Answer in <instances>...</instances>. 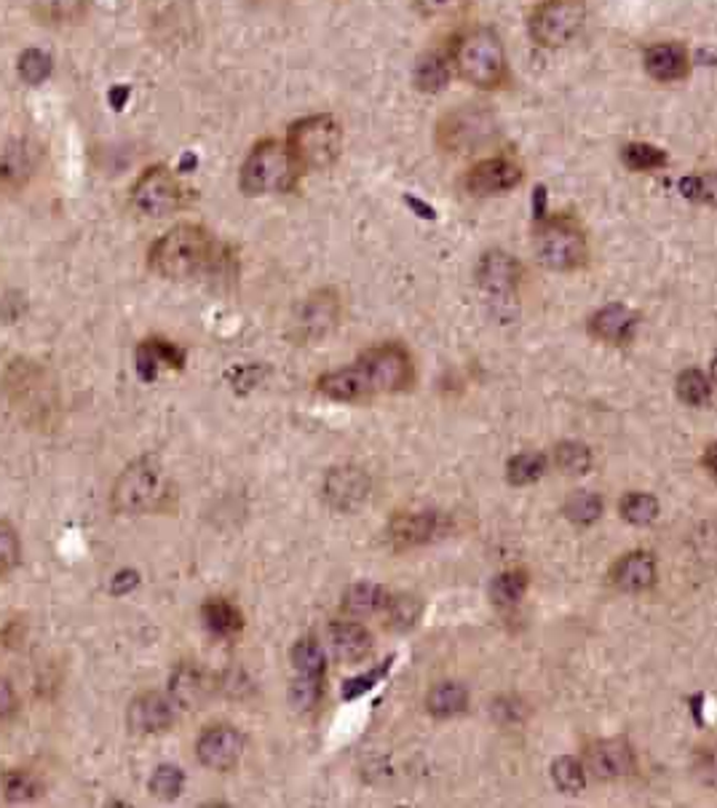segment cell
<instances>
[{"label":"cell","instance_id":"obj_30","mask_svg":"<svg viewBox=\"0 0 717 808\" xmlns=\"http://www.w3.org/2000/svg\"><path fill=\"white\" fill-rule=\"evenodd\" d=\"M207 694H209V680L199 667L186 665V667L177 669L175 678H172L175 705H180L186 709H196L203 699H207Z\"/></svg>","mask_w":717,"mask_h":808},{"label":"cell","instance_id":"obj_27","mask_svg":"<svg viewBox=\"0 0 717 808\" xmlns=\"http://www.w3.org/2000/svg\"><path fill=\"white\" fill-rule=\"evenodd\" d=\"M391 592L380 583L372 581H359L353 587H348V592L343 595V610L353 619H365V616H378L386 610V602Z\"/></svg>","mask_w":717,"mask_h":808},{"label":"cell","instance_id":"obj_5","mask_svg":"<svg viewBox=\"0 0 717 808\" xmlns=\"http://www.w3.org/2000/svg\"><path fill=\"white\" fill-rule=\"evenodd\" d=\"M287 148L300 172L330 169L343 150V129H340L338 118L330 113L306 116L289 127Z\"/></svg>","mask_w":717,"mask_h":808},{"label":"cell","instance_id":"obj_26","mask_svg":"<svg viewBox=\"0 0 717 808\" xmlns=\"http://www.w3.org/2000/svg\"><path fill=\"white\" fill-rule=\"evenodd\" d=\"M338 321V298L332 292H316L313 298L306 300L300 313V327L308 338H321L327 330H332Z\"/></svg>","mask_w":717,"mask_h":808},{"label":"cell","instance_id":"obj_3","mask_svg":"<svg viewBox=\"0 0 717 808\" xmlns=\"http://www.w3.org/2000/svg\"><path fill=\"white\" fill-rule=\"evenodd\" d=\"M175 488L167 469L156 456H142L131 461L116 479L110 501L118 515H153L163 511L172 501Z\"/></svg>","mask_w":717,"mask_h":808},{"label":"cell","instance_id":"obj_31","mask_svg":"<svg viewBox=\"0 0 717 808\" xmlns=\"http://www.w3.org/2000/svg\"><path fill=\"white\" fill-rule=\"evenodd\" d=\"M450 54H442V51H429V54L420 57L416 64V87L420 91H429V94H437L447 87L450 81Z\"/></svg>","mask_w":717,"mask_h":808},{"label":"cell","instance_id":"obj_14","mask_svg":"<svg viewBox=\"0 0 717 808\" xmlns=\"http://www.w3.org/2000/svg\"><path fill=\"white\" fill-rule=\"evenodd\" d=\"M519 281H522V266L515 255L490 249L477 262V285L492 298H515Z\"/></svg>","mask_w":717,"mask_h":808},{"label":"cell","instance_id":"obj_38","mask_svg":"<svg viewBox=\"0 0 717 808\" xmlns=\"http://www.w3.org/2000/svg\"><path fill=\"white\" fill-rule=\"evenodd\" d=\"M420 614H424V606H420L418 597L391 595V597H388V602H386L384 619L391 629H397V632H405V629L416 627Z\"/></svg>","mask_w":717,"mask_h":808},{"label":"cell","instance_id":"obj_33","mask_svg":"<svg viewBox=\"0 0 717 808\" xmlns=\"http://www.w3.org/2000/svg\"><path fill=\"white\" fill-rule=\"evenodd\" d=\"M546 469H549V458L544 452H519V456L509 458V463H506V479L515 488H525V485L538 482L546 475Z\"/></svg>","mask_w":717,"mask_h":808},{"label":"cell","instance_id":"obj_19","mask_svg":"<svg viewBox=\"0 0 717 808\" xmlns=\"http://www.w3.org/2000/svg\"><path fill=\"white\" fill-rule=\"evenodd\" d=\"M643 68L654 81L659 83H677L688 78L690 72V54L683 43L661 41L648 46L643 54Z\"/></svg>","mask_w":717,"mask_h":808},{"label":"cell","instance_id":"obj_54","mask_svg":"<svg viewBox=\"0 0 717 808\" xmlns=\"http://www.w3.org/2000/svg\"><path fill=\"white\" fill-rule=\"evenodd\" d=\"M713 372H715V380H717V357H715V365H713Z\"/></svg>","mask_w":717,"mask_h":808},{"label":"cell","instance_id":"obj_53","mask_svg":"<svg viewBox=\"0 0 717 808\" xmlns=\"http://www.w3.org/2000/svg\"><path fill=\"white\" fill-rule=\"evenodd\" d=\"M127 100H129V89L113 87V91H110V104H113L116 110H121L123 104H127Z\"/></svg>","mask_w":717,"mask_h":808},{"label":"cell","instance_id":"obj_47","mask_svg":"<svg viewBox=\"0 0 717 808\" xmlns=\"http://www.w3.org/2000/svg\"><path fill=\"white\" fill-rule=\"evenodd\" d=\"M321 694H325V682H308V680H292L289 686V705L298 712H311L319 707Z\"/></svg>","mask_w":717,"mask_h":808},{"label":"cell","instance_id":"obj_4","mask_svg":"<svg viewBox=\"0 0 717 808\" xmlns=\"http://www.w3.org/2000/svg\"><path fill=\"white\" fill-rule=\"evenodd\" d=\"M532 252L549 271H578L589 260V241L574 215H538Z\"/></svg>","mask_w":717,"mask_h":808},{"label":"cell","instance_id":"obj_39","mask_svg":"<svg viewBox=\"0 0 717 808\" xmlns=\"http://www.w3.org/2000/svg\"><path fill=\"white\" fill-rule=\"evenodd\" d=\"M677 190H680L688 201L717 209V169H713V172L683 177V180L677 182Z\"/></svg>","mask_w":717,"mask_h":808},{"label":"cell","instance_id":"obj_42","mask_svg":"<svg viewBox=\"0 0 717 808\" xmlns=\"http://www.w3.org/2000/svg\"><path fill=\"white\" fill-rule=\"evenodd\" d=\"M555 466L570 477L587 475L591 469V450L584 442H560L555 448Z\"/></svg>","mask_w":717,"mask_h":808},{"label":"cell","instance_id":"obj_52","mask_svg":"<svg viewBox=\"0 0 717 808\" xmlns=\"http://www.w3.org/2000/svg\"><path fill=\"white\" fill-rule=\"evenodd\" d=\"M704 469L717 479V442L707 445V450H704Z\"/></svg>","mask_w":717,"mask_h":808},{"label":"cell","instance_id":"obj_15","mask_svg":"<svg viewBox=\"0 0 717 808\" xmlns=\"http://www.w3.org/2000/svg\"><path fill=\"white\" fill-rule=\"evenodd\" d=\"M587 771L597 779H624L637 771V755L627 739H600L589 745Z\"/></svg>","mask_w":717,"mask_h":808},{"label":"cell","instance_id":"obj_2","mask_svg":"<svg viewBox=\"0 0 717 808\" xmlns=\"http://www.w3.org/2000/svg\"><path fill=\"white\" fill-rule=\"evenodd\" d=\"M452 70L471 87L492 91L509 78V57L504 41L492 28H471L460 32L450 49Z\"/></svg>","mask_w":717,"mask_h":808},{"label":"cell","instance_id":"obj_24","mask_svg":"<svg viewBox=\"0 0 717 808\" xmlns=\"http://www.w3.org/2000/svg\"><path fill=\"white\" fill-rule=\"evenodd\" d=\"M316 389L325 393V397L335 399V402H365V399L372 397L365 378H361L357 361L348 367H340V370L325 372V376L316 380Z\"/></svg>","mask_w":717,"mask_h":808},{"label":"cell","instance_id":"obj_22","mask_svg":"<svg viewBox=\"0 0 717 808\" xmlns=\"http://www.w3.org/2000/svg\"><path fill=\"white\" fill-rule=\"evenodd\" d=\"M327 637L335 659L343 665H361L372 654V635L359 621H332Z\"/></svg>","mask_w":717,"mask_h":808},{"label":"cell","instance_id":"obj_32","mask_svg":"<svg viewBox=\"0 0 717 808\" xmlns=\"http://www.w3.org/2000/svg\"><path fill=\"white\" fill-rule=\"evenodd\" d=\"M0 790H3V798L9 804H28V800L41 798L43 781L28 768H11L0 777Z\"/></svg>","mask_w":717,"mask_h":808},{"label":"cell","instance_id":"obj_45","mask_svg":"<svg viewBox=\"0 0 717 808\" xmlns=\"http://www.w3.org/2000/svg\"><path fill=\"white\" fill-rule=\"evenodd\" d=\"M182 785H186V774L177 766H158L150 777V792L156 795L158 800H172L182 792Z\"/></svg>","mask_w":717,"mask_h":808},{"label":"cell","instance_id":"obj_13","mask_svg":"<svg viewBox=\"0 0 717 808\" xmlns=\"http://www.w3.org/2000/svg\"><path fill=\"white\" fill-rule=\"evenodd\" d=\"M490 131V113L469 104V108L452 110L450 116L442 118V123H439V142L447 150H474L479 142L488 140Z\"/></svg>","mask_w":717,"mask_h":808},{"label":"cell","instance_id":"obj_34","mask_svg":"<svg viewBox=\"0 0 717 808\" xmlns=\"http://www.w3.org/2000/svg\"><path fill=\"white\" fill-rule=\"evenodd\" d=\"M618 511H621L624 522L635 525V528H646V525H654L659 520V498L650 496V492H627L618 503Z\"/></svg>","mask_w":717,"mask_h":808},{"label":"cell","instance_id":"obj_8","mask_svg":"<svg viewBox=\"0 0 717 808\" xmlns=\"http://www.w3.org/2000/svg\"><path fill=\"white\" fill-rule=\"evenodd\" d=\"M357 367L361 370L367 389L375 393H399L407 391L416 380V365L412 357L407 353L405 346L399 343H384L365 351L357 359Z\"/></svg>","mask_w":717,"mask_h":808},{"label":"cell","instance_id":"obj_29","mask_svg":"<svg viewBox=\"0 0 717 808\" xmlns=\"http://www.w3.org/2000/svg\"><path fill=\"white\" fill-rule=\"evenodd\" d=\"M426 709H429L431 718L447 720L456 718V715H464L469 709V691H466L460 682H437L431 688L429 696H426Z\"/></svg>","mask_w":717,"mask_h":808},{"label":"cell","instance_id":"obj_18","mask_svg":"<svg viewBox=\"0 0 717 808\" xmlns=\"http://www.w3.org/2000/svg\"><path fill=\"white\" fill-rule=\"evenodd\" d=\"M127 722L131 731L142 734V737L169 731L175 722V701L158 691L140 694L127 709Z\"/></svg>","mask_w":717,"mask_h":808},{"label":"cell","instance_id":"obj_6","mask_svg":"<svg viewBox=\"0 0 717 808\" xmlns=\"http://www.w3.org/2000/svg\"><path fill=\"white\" fill-rule=\"evenodd\" d=\"M300 174V167L289 153L287 142L262 140L249 150L245 167H241L239 186L247 196L289 193L298 186Z\"/></svg>","mask_w":717,"mask_h":808},{"label":"cell","instance_id":"obj_37","mask_svg":"<svg viewBox=\"0 0 717 808\" xmlns=\"http://www.w3.org/2000/svg\"><path fill=\"white\" fill-rule=\"evenodd\" d=\"M603 496H597L591 490H576L565 498V517L576 525H595L603 517Z\"/></svg>","mask_w":717,"mask_h":808},{"label":"cell","instance_id":"obj_28","mask_svg":"<svg viewBox=\"0 0 717 808\" xmlns=\"http://www.w3.org/2000/svg\"><path fill=\"white\" fill-rule=\"evenodd\" d=\"M201 616L209 632L215 637H222V640H233V637H239L241 629H245V614H241L233 602L220 600V597L203 602Z\"/></svg>","mask_w":717,"mask_h":808},{"label":"cell","instance_id":"obj_49","mask_svg":"<svg viewBox=\"0 0 717 808\" xmlns=\"http://www.w3.org/2000/svg\"><path fill=\"white\" fill-rule=\"evenodd\" d=\"M694 771H696V777H699L701 785L717 790V747H707V750H701L699 755H696Z\"/></svg>","mask_w":717,"mask_h":808},{"label":"cell","instance_id":"obj_41","mask_svg":"<svg viewBox=\"0 0 717 808\" xmlns=\"http://www.w3.org/2000/svg\"><path fill=\"white\" fill-rule=\"evenodd\" d=\"M677 397L688 407H707L713 399V386L701 370H686L677 378Z\"/></svg>","mask_w":717,"mask_h":808},{"label":"cell","instance_id":"obj_43","mask_svg":"<svg viewBox=\"0 0 717 808\" xmlns=\"http://www.w3.org/2000/svg\"><path fill=\"white\" fill-rule=\"evenodd\" d=\"M17 70L19 78H22L28 87H41L46 78L51 76V70H54V62H51V57L46 54V51L28 49L22 51V57H19Z\"/></svg>","mask_w":717,"mask_h":808},{"label":"cell","instance_id":"obj_1","mask_svg":"<svg viewBox=\"0 0 717 808\" xmlns=\"http://www.w3.org/2000/svg\"><path fill=\"white\" fill-rule=\"evenodd\" d=\"M215 258L212 233L207 228L193 226V222H182L150 247L148 262L163 279L186 281L207 271Z\"/></svg>","mask_w":717,"mask_h":808},{"label":"cell","instance_id":"obj_46","mask_svg":"<svg viewBox=\"0 0 717 808\" xmlns=\"http://www.w3.org/2000/svg\"><path fill=\"white\" fill-rule=\"evenodd\" d=\"M22 557V541H19L17 528L11 522L0 520V578L9 576L19 565Z\"/></svg>","mask_w":717,"mask_h":808},{"label":"cell","instance_id":"obj_16","mask_svg":"<svg viewBox=\"0 0 717 808\" xmlns=\"http://www.w3.org/2000/svg\"><path fill=\"white\" fill-rule=\"evenodd\" d=\"M38 150L28 140L0 142V193H19L32 180Z\"/></svg>","mask_w":717,"mask_h":808},{"label":"cell","instance_id":"obj_7","mask_svg":"<svg viewBox=\"0 0 717 808\" xmlns=\"http://www.w3.org/2000/svg\"><path fill=\"white\" fill-rule=\"evenodd\" d=\"M587 19L584 0H544L528 17V32L541 49H562L574 43Z\"/></svg>","mask_w":717,"mask_h":808},{"label":"cell","instance_id":"obj_23","mask_svg":"<svg viewBox=\"0 0 717 808\" xmlns=\"http://www.w3.org/2000/svg\"><path fill=\"white\" fill-rule=\"evenodd\" d=\"M182 365H186V351L169 340L148 338L137 348V370L142 380H156L163 370H182Z\"/></svg>","mask_w":717,"mask_h":808},{"label":"cell","instance_id":"obj_9","mask_svg":"<svg viewBox=\"0 0 717 808\" xmlns=\"http://www.w3.org/2000/svg\"><path fill=\"white\" fill-rule=\"evenodd\" d=\"M182 203H186V188L169 167L145 169L131 188V207L153 220L175 215Z\"/></svg>","mask_w":717,"mask_h":808},{"label":"cell","instance_id":"obj_50","mask_svg":"<svg viewBox=\"0 0 717 808\" xmlns=\"http://www.w3.org/2000/svg\"><path fill=\"white\" fill-rule=\"evenodd\" d=\"M17 707H19V699H17L14 686H11V682L0 675V722L14 718Z\"/></svg>","mask_w":717,"mask_h":808},{"label":"cell","instance_id":"obj_40","mask_svg":"<svg viewBox=\"0 0 717 808\" xmlns=\"http://www.w3.org/2000/svg\"><path fill=\"white\" fill-rule=\"evenodd\" d=\"M551 779L560 792L578 795L587 787V766L576 758H557L551 764Z\"/></svg>","mask_w":717,"mask_h":808},{"label":"cell","instance_id":"obj_12","mask_svg":"<svg viewBox=\"0 0 717 808\" xmlns=\"http://www.w3.org/2000/svg\"><path fill=\"white\" fill-rule=\"evenodd\" d=\"M245 734L233 726H212L196 741V758L212 771H233L245 755Z\"/></svg>","mask_w":717,"mask_h":808},{"label":"cell","instance_id":"obj_20","mask_svg":"<svg viewBox=\"0 0 717 808\" xmlns=\"http://www.w3.org/2000/svg\"><path fill=\"white\" fill-rule=\"evenodd\" d=\"M659 578V568H656V557L646 549H637L624 555L621 560H616L614 568H610V583L621 592H648L650 587Z\"/></svg>","mask_w":717,"mask_h":808},{"label":"cell","instance_id":"obj_11","mask_svg":"<svg viewBox=\"0 0 717 808\" xmlns=\"http://www.w3.org/2000/svg\"><path fill=\"white\" fill-rule=\"evenodd\" d=\"M450 533V520L439 511H402L388 522V541L397 549L424 547Z\"/></svg>","mask_w":717,"mask_h":808},{"label":"cell","instance_id":"obj_44","mask_svg":"<svg viewBox=\"0 0 717 808\" xmlns=\"http://www.w3.org/2000/svg\"><path fill=\"white\" fill-rule=\"evenodd\" d=\"M87 3L89 0H36V14L51 24L72 22L83 14Z\"/></svg>","mask_w":717,"mask_h":808},{"label":"cell","instance_id":"obj_48","mask_svg":"<svg viewBox=\"0 0 717 808\" xmlns=\"http://www.w3.org/2000/svg\"><path fill=\"white\" fill-rule=\"evenodd\" d=\"M391 661H394V659H386L384 665L375 667V669H370V672H365V675H361V678L348 680L346 686H343V699H346V701H353V699H359L361 694L372 691L375 686H380V680H384L388 669H391Z\"/></svg>","mask_w":717,"mask_h":808},{"label":"cell","instance_id":"obj_36","mask_svg":"<svg viewBox=\"0 0 717 808\" xmlns=\"http://www.w3.org/2000/svg\"><path fill=\"white\" fill-rule=\"evenodd\" d=\"M667 150L650 142H629L621 148V163L631 172H656V169L667 167Z\"/></svg>","mask_w":717,"mask_h":808},{"label":"cell","instance_id":"obj_21","mask_svg":"<svg viewBox=\"0 0 717 808\" xmlns=\"http://www.w3.org/2000/svg\"><path fill=\"white\" fill-rule=\"evenodd\" d=\"M637 325H640V317L631 308L624 303H610L589 319V332L591 338L603 340L608 346H627L635 338Z\"/></svg>","mask_w":717,"mask_h":808},{"label":"cell","instance_id":"obj_35","mask_svg":"<svg viewBox=\"0 0 717 808\" xmlns=\"http://www.w3.org/2000/svg\"><path fill=\"white\" fill-rule=\"evenodd\" d=\"M530 587V578L525 570H506V573L496 576L490 583V597L498 608H515L519 606L525 592Z\"/></svg>","mask_w":717,"mask_h":808},{"label":"cell","instance_id":"obj_25","mask_svg":"<svg viewBox=\"0 0 717 808\" xmlns=\"http://www.w3.org/2000/svg\"><path fill=\"white\" fill-rule=\"evenodd\" d=\"M289 659H292L295 680H308V682H325L327 675V654L325 648L319 646V640L313 637H302L289 650Z\"/></svg>","mask_w":717,"mask_h":808},{"label":"cell","instance_id":"obj_10","mask_svg":"<svg viewBox=\"0 0 717 808\" xmlns=\"http://www.w3.org/2000/svg\"><path fill=\"white\" fill-rule=\"evenodd\" d=\"M522 177V163L517 159H511V156H492V159L474 163L464 177V188L469 196L488 199V196H504L509 190L519 188Z\"/></svg>","mask_w":717,"mask_h":808},{"label":"cell","instance_id":"obj_51","mask_svg":"<svg viewBox=\"0 0 717 808\" xmlns=\"http://www.w3.org/2000/svg\"><path fill=\"white\" fill-rule=\"evenodd\" d=\"M464 0H418V9L424 11L426 17H442L456 11Z\"/></svg>","mask_w":717,"mask_h":808},{"label":"cell","instance_id":"obj_17","mask_svg":"<svg viewBox=\"0 0 717 808\" xmlns=\"http://www.w3.org/2000/svg\"><path fill=\"white\" fill-rule=\"evenodd\" d=\"M370 477L359 466H338L325 479V498L332 509L353 511L370 498Z\"/></svg>","mask_w":717,"mask_h":808}]
</instances>
